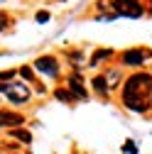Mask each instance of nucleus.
<instances>
[{
	"mask_svg": "<svg viewBox=\"0 0 152 154\" xmlns=\"http://www.w3.org/2000/svg\"><path fill=\"white\" fill-rule=\"evenodd\" d=\"M152 95V76L150 73H132L123 86V105L128 110L145 112L150 108Z\"/></svg>",
	"mask_w": 152,
	"mask_h": 154,
	"instance_id": "f257e3e1",
	"label": "nucleus"
},
{
	"mask_svg": "<svg viewBox=\"0 0 152 154\" xmlns=\"http://www.w3.org/2000/svg\"><path fill=\"white\" fill-rule=\"evenodd\" d=\"M113 10H116V15H123V17H140L142 15V3L140 0H116Z\"/></svg>",
	"mask_w": 152,
	"mask_h": 154,
	"instance_id": "f03ea898",
	"label": "nucleus"
},
{
	"mask_svg": "<svg viewBox=\"0 0 152 154\" xmlns=\"http://www.w3.org/2000/svg\"><path fill=\"white\" fill-rule=\"evenodd\" d=\"M34 69L40 73H47V76H56L59 73V64H56L54 56H40V59L34 61Z\"/></svg>",
	"mask_w": 152,
	"mask_h": 154,
	"instance_id": "7ed1b4c3",
	"label": "nucleus"
},
{
	"mask_svg": "<svg viewBox=\"0 0 152 154\" xmlns=\"http://www.w3.org/2000/svg\"><path fill=\"white\" fill-rule=\"evenodd\" d=\"M8 98H10L12 103H17V105H22V103H27V100H30V91H27L25 86H20V83H10Z\"/></svg>",
	"mask_w": 152,
	"mask_h": 154,
	"instance_id": "20e7f679",
	"label": "nucleus"
},
{
	"mask_svg": "<svg viewBox=\"0 0 152 154\" xmlns=\"http://www.w3.org/2000/svg\"><path fill=\"white\" fill-rule=\"evenodd\" d=\"M22 115L15 112V110H0V127H17L22 125Z\"/></svg>",
	"mask_w": 152,
	"mask_h": 154,
	"instance_id": "39448f33",
	"label": "nucleus"
},
{
	"mask_svg": "<svg viewBox=\"0 0 152 154\" xmlns=\"http://www.w3.org/2000/svg\"><path fill=\"white\" fill-rule=\"evenodd\" d=\"M145 56H150V54L142 51V49H128V51H123L120 59H123V64H128V66H140Z\"/></svg>",
	"mask_w": 152,
	"mask_h": 154,
	"instance_id": "423d86ee",
	"label": "nucleus"
},
{
	"mask_svg": "<svg viewBox=\"0 0 152 154\" xmlns=\"http://www.w3.org/2000/svg\"><path fill=\"white\" fill-rule=\"evenodd\" d=\"M69 88H71V93H74L76 100H86V88H84V83H81L79 76H71V79H69Z\"/></svg>",
	"mask_w": 152,
	"mask_h": 154,
	"instance_id": "0eeeda50",
	"label": "nucleus"
},
{
	"mask_svg": "<svg viewBox=\"0 0 152 154\" xmlns=\"http://www.w3.org/2000/svg\"><path fill=\"white\" fill-rule=\"evenodd\" d=\"M93 88H96L101 95H106V93H108V83H106L103 76H96V79H93Z\"/></svg>",
	"mask_w": 152,
	"mask_h": 154,
	"instance_id": "6e6552de",
	"label": "nucleus"
},
{
	"mask_svg": "<svg viewBox=\"0 0 152 154\" xmlns=\"http://www.w3.org/2000/svg\"><path fill=\"white\" fill-rule=\"evenodd\" d=\"M12 137H15L17 142H25V144H30V142H32V134H30V132H25V130H12Z\"/></svg>",
	"mask_w": 152,
	"mask_h": 154,
	"instance_id": "1a4fd4ad",
	"label": "nucleus"
},
{
	"mask_svg": "<svg viewBox=\"0 0 152 154\" xmlns=\"http://www.w3.org/2000/svg\"><path fill=\"white\" fill-rule=\"evenodd\" d=\"M108 56H113V51H110V49H98L96 54H93V59H91V64H98L101 59H108Z\"/></svg>",
	"mask_w": 152,
	"mask_h": 154,
	"instance_id": "9d476101",
	"label": "nucleus"
},
{
	"mask_svg": "<svg viewBox=\"0 0 152 154\" xmlns=\"http://www.w3.org/2000/svg\"><path fill=\"white\" fill-rule=\"evenodd\" d=\"M54 95H56L59 100H64V103H71V100H76V98H74V93H69V91H62V88L56 91Z\"/></svg>",
	"mask_w": 152,
	"mask_h": 154,
	"instance_id": "9b49d317",
	"label": "nucleus"
},
{
	"mask_svg": "<svg viewBox=\"0 0 152 154\" xmlns=\"http://www.w3.org/2000/svg\"><path fill=\"white\" fill-rule=\"evenodd\" d=\"M20 76H22V79H27V81H32V79H34V73H32V69H30V66H22V69H20Z\"/></svg>",
	"mask_w": 152,
	"mask_h": 154,
	"instance_id": "f8f14e48",
	"label": "nucleus"
},
{
	"mask_svg": "<svg viewBox=\"0 0 152 154\" xmlns=\"http://www.w3.org/2000/svg\"><path fill=\"white\" fill-rule=\"evenodd\" d=\"M5 27H8V17H5V12H3V10H0V32H3Z\"/></svg>",
	"mask_w": 152,
	"mask_h": 154,
	"instance_id": "ddd939ff",
	"label": "nucleus"
},
{
	"mask_svg": "<svg viewBox=\"0 0 152 154\" xmlns=\"http://www.w3.org/2000/svg\"><path fill=\"white\" fill-rule=\"evenodd\" d=\"M49 20V12H37V22H47Z\"/></svg>",
	"mask_w": 152,
	"mask_h": 154,
	"instance_id": "4468645a",
	"label": "nucleus"
},
{
	"mask_svg": "<svg viewBox=\"0 0 152 154\" xmlns=\"http://www.w3.org/2000/svg\"><path fill=\"white\" fill-rule=\"evenodd\" d=\"M12 76H15V71H5V73H0V81L3 79H12Z\"/></svg>",
	"mask_w": 152,
	"mask_h": 154,
	"instance_id": "2eb2a0df",
	"label": "nucleus"
},
{
	"mask_svg": "<svg viewBox=\"0 0 152 154\" xmlns=\"http://www.w3.org/2000/svg\"><path fill=\"white\" fill-rule=\"evenodd\" d=\"M8 91H10V86H8V83H0V93H8Z\"/></svg>",
	"mask_w": 152,
	"mask_h": 154,
	"instance_id": "dca6fc26",
	"label": "nucleus"
}]
</instances>
